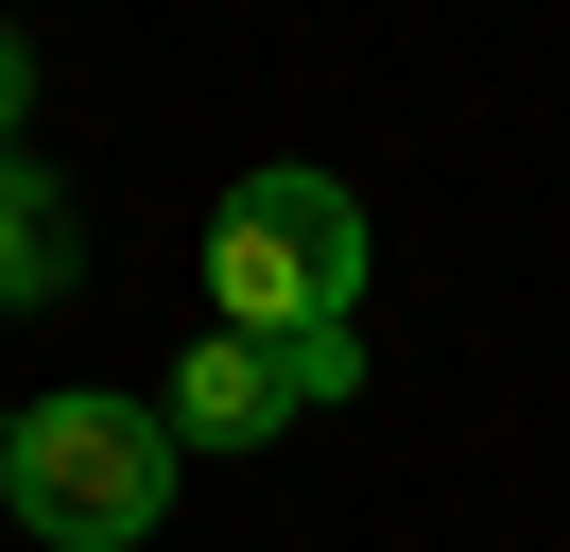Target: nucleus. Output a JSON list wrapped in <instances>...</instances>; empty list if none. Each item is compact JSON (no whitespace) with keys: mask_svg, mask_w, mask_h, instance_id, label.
I'll use <instances>...</instances> for the list:
<instances>
[{"mask_svg":"<svg viewBox=\"0 0 570 552\" xmlns=\"http://www.w3.org/2000/svg\"><path fill=\"white\" fill-rule=\"evenodd\" d=\"M18 121H36V52H18V18H0V156H18Z\"/></svg>","mask_w":570,"mask_h":552,"instance_id":"obj_5","label":"nucleus"},{"mask_svg":"<svg viewBox=\"0 0 570 552\" xmlns=\"http://www.w3.org/2000/svg\"><path fill=\"white\" fill-rule=\"evenodd\" d=\"M208 328H363V190L243 172L208 207Z\"/></svg>","mask_w":570,"mask_h":552,"instance_id":"obj_1","label":"nucleus"},{"mask_svg":"<svg viewBox=\"0 0 570 552\" xmlns=\"http://www.w3.org/2000/svg\"><path fill=\"white\" fill-rule=\"evenodd\" d=\"M0 518H18V466H0Z\"/></svg>","mask_w":570,"mask_h":552,"instance_id":"obj_6","label":"nucleus"},{"mask_svg":"<svg viewBox=\"0 0 570 552\" xmlns=\"http://www.w3.org/2000/svg\"><path fill=\"white\" fill-rule=\"evenodd\" d=\"M363 397V328H208L174 363V448H277L294 414H346Z\"/></svg>","mask_w":570,"mask_h":552,"instance_id":"obj_3","label":"nucleus"},{"mask_svg":"<svg viewBox=\"0 0 570 552\" xmlns=\"http://www.w3.org/2000/svg\"><path fill=\"white\" fill-rule=\"evenodd\" d=\"M87 276V225H70V190H52L36 156H0V310H52Z\"/></svg>","mask_w":570,"mask_h":552,"instance_id":"obj_4","label":"nucleus"},{"mask_svg":"<svg viewBox=\"0 0 570 552\" xmlns=\"http://www.w3.org/2000/svg\"><path fill=\"white\" fill-rule=\"evenodd\" d=\"M0 466H18L36 552H139L174 518V414L156 397H36L0 432Z\"/></svg>","mask_w":570,"mask_h":552,"instance_id":"obj_2","label":"nucleus"}]
</instances>
